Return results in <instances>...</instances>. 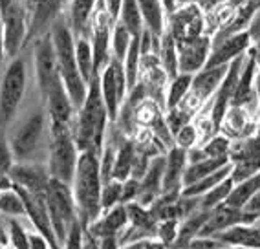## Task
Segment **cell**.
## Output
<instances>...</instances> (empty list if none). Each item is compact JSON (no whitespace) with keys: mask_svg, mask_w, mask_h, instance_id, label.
Segmentation results:
<instances>
[{"mask_svg":"<svg viewBox=\"0 0 260 249\" xmlns=\"http://www.w3.org/2000/svg\"><path fill=\"white\" fill-rule=\"evenodd\" d=\"M123 68H125L126 75V86L128 92L136 84L140 83V74H141V50H140V39L134 37L130 42L128 51H126L125 59H123Z\"/></svg>","mask_w":260,"mask_h":249,"instance_id":"cell-32","label":"cell"},{"mask_svg":"<svg viewBox=\"0 0 260 249\" xmlns=\"http://www.w3.org/2000/svg\"><path fill=\"white\" fill-rule=\"evenodd\" d=\"M233 147V139H229L223 134H214L202 145V150L207 158H229Z\"/></svg>","mask_w":260,"mask_h":249,"instance_id":"cell-39","label":"cell"},{"mask_svg":"<svg viewBox=\"0 0 260 249\" xmlns=\"http://www.w3.org/2000/svg\"><path fill=\"white\" fill-rule=\"evenodd\" d=\"M169 32L176 41L196 39L205 33V13L200 6H180L169 13Z\"/></svg>","mask_w":260,"mask_h":249,"instance_id":"cell-13","label":"cell"},{"mask_svg":"<svg viewBox=\"0 0 260 249\" xmlns=\"http://www.w3.org/2000/svg\"><path fill=\"white\" fill-rule=\"evenodd\" d=\"M178 227H180V220H176V218H165V220H159L158 227H156V238L171 249L178 238Z\"/></svg>","mask_w":260,"mask_h":249,"instance_id":"cell-41","label":"cell"},{"mask_svg":"<svg viewBox=\"0 0 260 249\" xmlns=\"http://www.w3.org/2000/svg\"><path fill=\"white\" fill-rule=\"evenodd\" d=\"M247 0H228V4L231 6V8H238V6L246 4Z\"/></svg>","mask_w":260,"mask_h":249,"instance_id":"cell-56","label":"cell"},{"mask_svg":"<svg viewBox=\"0 0 260 249\" xmlns=\"http://www.w3.org/2000/svg\"><path fill=\"white\" fill-rule=\"evenodd\" d=\"M189 165L187 160V150L180 147H171L165 152V171H163V191L161 193H169V191H181V181H183V174Z\"/></svg>","mask_w":260,"mask_h":249,"instance_id":"cell-21","label":"cell"},{"mask_svg":"<svg viewBox=\"0 0 260 249\" xmlns=\"http://www.w3.org/2000/svg\"><path fill=\"white\" fill-rule=\"evenodd\" d=\"M95 6H98V0H72L70 2L66 19L75 37L90 39V20H92Z\"/></svg>","mask_w":260,"mask_h":249,"instance_id":"cell-24","label":"cell"},{"mask_svg":"<svg viewBox=\"0 0 260 249\" xmlns=\"http://www.w3.org/2000/svg\"><path fill=\"white\" fill-rule=\"evenodd\" d=\"M202 2L204 0H174V6L176 8H180V6H202Z\"/></svg>","mask_w":260,"mask_h":249,"instance_id":"cell-52","label":"cell"},{"mask_svg":"<svg viewBox=\"0 0 260 249\" xmlns=\"http://www.w3.org/2000/svg\"><path fill=\"white\" fill-rule=\"evenodd\" d=\"M143 249H169L167 245L159 242L158 238H147L145 240V247Z\"/></svg>","mask_w":260,"mask_h":249,"instance_id":"cell-50","label":"cell"},{"mask_svg":"<svg viewBox=\"0 0 260 249\" xmlns=\"http://www.w3.org/2000/svg\"><path fill=\"white\" fill-rule=\"evenodd\" d=\"M0 244H4V245H8V242H6V238L2 235H0Z\"/></svg>","mask_w":260,"mask_h":249,"instance_id":"cell-59","label":"cell"},{"mask_svg":"<svg viewBox=\"0 0 260 249\" xmlns=\"http://www.w3.org/2000/svg\"><path fill=\"white\" fill-rule=\"evenodd\" d=\"M247 33H249L253 44L260 39V6H258V10L253 13V17H251L249 26H247Z\"/></svg>","mask_w":260,"mask_h":249,"instance_id":"cell-47","label":"cell"},{"mask_svg":"<svg viewBox=\"0 0 260 249\" xmlns=\"http://www.w3.org/2000/svg\"><path fill=\"white\" fill-rule=\"evenodd\" d=\"M140 191H141V183L140 180H136V178H128V180L123 181V203H130V202H136L138 196H140Z\"/></svg>","mask_w":260,"mask_h":249,"instance_id":"cell-46","label":"cell"},{"mask_svg":"<svg viewBox=\"0 0 260 249\" xmlns=\"http://www.w3.org/2000/svg\"><path fill=\"white\" fill-rule=\"evenodd\" d=\"M228 66H205L198 74L192 75V83H190V90L187 94L185 101L180 106L187 108L189 112L198 110L202 105L213 99V96L218 90L220 83L223 81L225 74H228Z\"/></svg>","mask_w":260,"mask_h":249,"instance_id":"cell-10","label":"cell"},{"mask_svg":"<svg viewBox=\"0 0 260 249\" xmlns=\"http://www.w3.org/2000/svg\"><path fill=\"white\" fill-rule=\"evenodd\" d=\"M0 235L4 236L6 242H8V235H6V229H4V224H2V220H0Z\"/></svg>","mask_w":260,"mask_h":249,"instance_id":"cell-58","label":"cell"},{"mask_svg":"<svg viewBox=\"0 0 260 249\" xmlns=\"http://www.w3.org/2000/svg\"><path fill=\"white\" fill-rule=\"evenodd\" d=\"M258 191H260V172H256V174L249 176L246 180L235 183L225 205H229L233 209H242Z\"/></svg>","mask_w":260,"mask_h":249,"instance_id":"cell-29","label":"cell"},{"mask_svg":"<svg viewBox=\"0 0 260 249\" xmlns=\"http://www.w3.org/2000/svg\"><path fill=\"white\" fill-rule=\"evenodd\" d=\"M0 193H2V191H0Z\"/></svg>","mask_w":260,"mask_h":249,"instance_id":"cell-61","label":"cell"},{"mask_svg":"<svg viewBox=\"0 0 260 249\" xmlns=\"http://www.w3.org/2000/svg\"><path fill=\"white\" fill-rule=\"evenodd\" d=\"M156 55L161 60V66L167 74L169 81L176 77L180 72H178V48H176V39L172 37L171 32L165 29V33L159 39V48L156 51Z\"/></svg>","mask_w":260,"mask_h":249,"instance_id":"cell-28","label":"cell"},{"mask_svg":"<svg viewBox=\"0 0 260 249\" xmlns=\"http://www.w3.org/2000/svg\"><path fill=\"white\" fill-rule=\"evenodd\" d=\"M83 244H84V227L77 220L70 227V231H68L62 249H83Z\"/></svg>","mask_w":260,"mask_h":249,"instance_id":"cell-45","label":"cell"},{"mask_svg":"<svg viewBox=\"0 0 260 249\" xmlns=\"http://www.w3.org/2000/svg\"><path fill=\"white\" fill-rule=\"evenodd\" d=\"M15 187L29 194H46L50 183V172L46 163L41 162H15L8 172Z\"/></svg>","mask_w":260,"mask_h":249,"instance_id":"cell-15","label":"cell"},{"mask_svg":"<svg viewBox=\"0 0 260 249\" xmlns=\"http://www.w3.org/2000/svg\"><path fill=\"white\" fill-rule=\"evenodd\" d=\"M28 68L24 57H15L6 66L0 81V123L8 124L19 112V106L26 94Z\"/></svg>","mask_w":260,"mask_h":249,"instance_id":"cell-7","label":"cell"},{"mask_svg":"<svg viewBox=\"0 0 260 249\" xmlns=\"http://www.w3.org/2000/svg\"><path fill=\"white\" fill-rule=\"evenodd\" d=\"M141 17H143L145 28L149 29L156 39H161L165 33V20H167V10L161 0H138Z\"/></svg>","mask_w":260,"mask_h":249,"instance_id":"cell-25","label":"cell"},{"mask_svg":"<svg viewBox=\"0 0 260 249\" xmlns=\"http://www.w3.org/2000/svg\"><path fill=\"white\" fill-rule=\"evenodd\" d=\"M190 83H192V75L189 74H178L176 77L169 81L167 92H165V108L167 110H172L185 101L190 90Z\"/></svg>","mask_w":260,"mask_h":249,"instance_id":"cell-31","label":"cell"},{"mask_svg":"<svg viewBox=\"0 0 260 249\" xmlns=\"http://www.w3.org/2000/svg\"><path fill=\"white\" fill-rule=\"evenodd\" d=\"M8 189H13V181H11L10 174L0 172V191H8Z\"/></svg>","mask_w":260,"mask_h":249,"instance_id":"cell-51","label":"cell"},{"mask_svg":"<svg viewBox=\"0 0 260 249\" xmlns=\"http://www.w3.org/2000/svg\"><path fill=\"white\" fill-rule=\"evenodd\" d=\"M255 94H256V101H258V110H260V70L255 79Z\"/></svg>","mask_w":260,"mask_h":249,"instance_id":"cell-54","label":"cell"},{"mask_svg":"<svg viewBox=\"0 0 260 249\" xmlns=\"http://www.w3.org/2000/svg\"><path fill=\"white\" fill-rule=\"evenodd\" d=\"M121 4H123V0H105L107 11H108V15H110V19L114 20V22H117V20H119Z\"/></svg>","mask_w":260,"mask_h":249,"instance_id":"cell-48","label":"cell"},{"mask_svg":"<svg viewBox=\"0 0 260 249\" xmlns=\"http://www.w3.org/2000/svg\"><path fill=\"white\" fill-rule=\"evenodd\" d=\"M0 216L6 218H26L24 200L17 189H8L0 193Z\"/></svg>","mask_w":260,"mask_h":249,"instance_id":"cell-36","label":"cell"},{"mask_svg":"<svg viewBox=\"0 0 260 249\" xmlns=\"http://www.w3.org/2000/svg\"><path fill=\"white\" fill-rule=\"evenodd\" d=\"M99 86H101L103 103L107 106L110 123H116L121 106H123V103L126 101V96H128L125 68H123L121 60L112 57L110 63L99 74Z\"/></svg>","mask_w":260,"mask_h":249,"instance_id":"cell-8","label":"cell"},{"mask_svg":"<svg viewBox=\"0 0 260 249\" xmlns=\"http://www.w3.org/2000/svg\"><path fill=\"white\" fill-rule=\"evenodd\" d=\"M253 53H255L256 65H258V70H260V39L253 44Z\"/></svg>","mask_w":260,"mask_h":249,"instance_id":"cell-55","label":"cell"},{"mask_svg":"<svg viewBox=\"0 0 260 249\" xmlns=\"http://www.w3.org/2000/svg\"><path fill=\"white\" fill-rule=\"evenodd\" d=\"M33 66H35V79H37L39 92L44 97L51 88V84L60 77L55 48H53L50 33L33 41Z\"/></svg>","mask_w":260,"mask_h":249,"instance_id":"cell-11","label":"cell"},{"mask_svg":"<svg viewBox=\"0 0 260 249\" xmlns=\"http://www.w3.org/2000/svg\"><path fill=\"white\" fill-rule=\"evenodd\" d=\"M66 2L68 0H37L35 2L33 10L29 11L28 41H26V44L50 33L51 26L62 15Z\"/></svg>","mask_w":260,"mask_h":249,"instance_id":"cell-16","label":"cell"},{"mask_svg":"<svg viewBox=\"0 0 260 249\" xmlns=\"http://www.w3.org/2000/svg\"><path fill=\"white\" fill-rule=\"evenodd\" d=\"M75 60L77 68L83 75L84 83L88 84L93 75V55H92V44L88 37H75Z\"/></svg>","mask_w":260,"mask_h":249,"instance_id":"cell-35","label":"cell"},{"mask_svg":"<svg viewBox=\"0 0 260 249\" xmlns=\"http://www.w3.org/2000/svg\"><path fill=\"white\" fill-rule=\"evenodd\" d=\"M255 124L251 121V114L247 106H231L225 114L220 127V134L228 136L229 139H246L253 136Z\"/></svg>","mask_w":260,"mask_h":249,"instance_id":"cell-23","label":"cell"},{"mask_svg":"<svg viewBox=\"0 0 260 249\" xmlns=\"http://www.w3.org/2000/svg\"><path fill=\"white\" fill-rule=\"evenodd\" d=\"M222 249H256V247H242V245H225Z\"/></svg>","mask_w":260,"mask_h":249,"instance_id":"cell-57","label":"cell"},{"mask_svg":"<svg viewBox=\"0 0 260 249\" xmlns=\"http://www.w3.org/2000/svg\"><path fill=\"white\" fill-rule=\"evenodd\" d=\"M0 249H10L8 245H4V244H0Z\"/></svg>","mask_w":260,"mask_h":249,"instance_id":"cell-60","label":"cell"},{"mask_svg":"<svg viewBox=\"0 0 260 249\" xmlns=\"http://www.w3.org/2000/svg\"><path fill=\"white\" fill-rule=\"evenodd\" d=\"M136 145L130 138L123 139L119 145H117L116 150V162H114V171H112V180L117 181H125L132 176V169H134L136 162Z\"/></svg>","mask_w":260,"mask_h":249,"instance_id":"cell-26","label":"cell"},{"mask_svg":"<svg viewBox=\"0 0 260 249\" xmlns=\"http://www.w3.org/2000/svg\"><path fill=\"white\" fill-rule=\"evenodd\" d=\"M244 59L246 55L238 57L229 65L228 74L223 77V81L220 83L218 90L213 96V103H211V121H213V127L216 132H220V127H222V121L228 114V110L231 108L233 101V94H235V88H237L238 75H240L242 65H244Z\"/></svg>","mask_w":260,"mask_h":249,"instance_id":"cell-14","label":"cell"},{"mask_svg":"<svg viewBox=\"0 0 260 249\" xmlns=\"http://www.w3.org/2000/svg\"><path fill=\"white\" fill-rule=\"evenodd\" d=\"M253 46L251 37L247 32L235 33L231 37H225L218 42H213V50L207 65L205 66H228L238 57L246 55L249 48Z\"/></svg>","mask_w":260,"mask_h":249,"instance_id":"cell-18","label":"cell"},{"mask_svg":"<svg viewBox=\"0 0 260 249\" xmlns=\"http://www.w3.org/2000/svg\"><path fill=\"white\" fill-rule=\"evenodd\" d=\"M8 235V247L10 249H31L29 245V231H26L20 218L0 216Z\"/></svg>","mask_w":260,"mask_h":249,"instance_id":"cell-33","label":"cell"},{"mask_svg":"<svg viewBox=\"0 0 260 249\" xmlns=\"http://www.w3.org/2000/svg\"><path fill=\"white\" fill-rule=\"evenodd\" d=\"M46 205L57 238H59L60 245H64L66 235H68L70 227L79 220L72 185L50 178V183H48L46 189Z\"/></svg>","mask_w":260,"mask_h":249,"instance_id":"cell-6","label":"cell"},{"mask_svg":"<svg viewBox=\"0 0 260 249\" xmlns=\"http://www.w3.org/2000/svg\"><path fill=\"white\" fill-rule=\"evenodd\" d=\"M229 163H231L229 158H205V160H202V162L189 163L185 169V174H183L181 185L185 187V185L194 183V181L202 180V178H207V176L220 171L222 167L229 165Z\"/></svg>","mask_w":260,"mask_h":249,"instance_id":"cell-27","label":"cell"},{"mask_svg":"<svg viewBox=\"0 0 260 249\" xmlns=\"http://www.w3.org/2000/svg\"><path fill=\"white\" fill-rule=\"evenodd\" d=\"M198 141H200V134H198L194 123H187L174 134V147H180L183 150L198 147Z\"/></svg>","mask_w":260,"mask_h":249,"instance_id":"cell-42","label":"cell"},{"mask_svg":"<svg viewBox=\"0 0 260 249\" xmlns=\"http://www.w3.org/2000/svg\"><path fill=\"white\" fill-rule=\"evenodd\" d=\"M235 226H244V216L240 209H233L225 203L209 211V218L200 231V236H216Z\"/></svg>","mask_w":260,"mask_h":249,"instance_id":"cell-22","label":"cell"},{"mask_svg":"<svg viewBox=\"0 0 260 249\" xmlns=\"http://www.w3.org/2000/svg\"><path fill=\"white\" fill-rule=\"evenodd\" d=\"M258 2H260V0H258Z\"/></svg>","mask_w":260,"mask_h":249,"instance_id":"cell-62","label":"cell"},{"mask_svg":"<svg viewBox=\"0 0 260 249\" xmlns=\"http://www.w3.org/2000/svg\"><path fill=\"white\" fill-rule=\"evenodd\" d=\"M258 74V65H256L255 53H253V46L246 53L244 65H242L240 75H238L237 88L233 94L231 106H247L253 99L256 97L255 94V79Z\"/></svg>","mask_w":260,"mask_h":249,"instance_id":"cell-20","label":"cell"},{"mask_svg":"<svg viewBox=\"0 0 260 249\" xmlns=\"http://www.w3.org/2000/svg\"><path fill=\"white\" fill-rule=\"evenodd\" d=\"M119 22L128 29L132 37H140L145 24H143V17H141L140 6H138V0H123L119 11Z\"/></svg>","mask_w":260,"mask_h":249,"instance_id":"cell-34","label":"cell"},{"mask_svg":"<svg viewBox=\"0 0 260 249\" xmlns=\"http://www.w3.org/2000/svg\"><path fill=\"white\" fill-rule=\"evenodd\" d=\"M101 189L103 180L99 169V154L90 150L81 152L72 181V193L77 205V216L84 229H88L90 224L101 216Z\"/></svg>","mask_w":260,"mask_h":249,"instance_id":"cell-2","label":"cell"},{"mask_svg":"<svg viewBox=\"0 0 260 249\" xmlns=\"http://www.w3.org/2000/svg\"><path fill=\"white\" fill-rule=\"evenodd\" d=\"M145 247V240H140V242H130V244L121 245V249H143Z\"/></svg>","mask_w":260,"mask_h":249,"instance_id":"cell-53","label":"cell"},{"mask_svg":"<svg viewBox=\"0 0 260 249\" xmlns=\"http://www.w3.org/2000/svg\"><path fill=\"white\" fill-rule=\"evenodd\" d=\"M4 55L15 59L20 55V50L28 41L29 13L22 0H13L4 11Z\"/></svg>","mask_w":260,"mask_h":249,"instance_id":"cell-9","label":"cell"},{"mask_svg":"<svg viewBox=\"0 0 260 249\" xmlns=\"http://www.w3.org/2000/svg\"><path fill=\"white\" fill-rule=\"evenodd\" d=\"M132 39L134 37L130 35V32L119 22V20L114 22V26H112V35H110L112 57L123 63V59H125L126 51H128V46H130V42H132Z\"/></svg>","mask_w":260,"mask_h":249,"instance_id":"cell-38","label":"cell"},{"mask_svg":"<svg viewBox=\"0 0 260 249\" xmlns=\"http://www.w3.org/2000/svg\"><path fill=\"white\" fill-rule=\"evenodd\" d=\"M51 42L55 48L57 65H59V74L62 79L66 92L70 96L72 105L75 110H79L86 99L88 92V84L84 83L83 75L77 68V60H75V35L72 32L68 19L64 15H60L55 20V24L50 29Z\"/></svg>","mask_w":260,"mask_h":249,"instance_id":"cell-3","label":"cell"},{"mask_svg":"<svg viewBox=\"0 0 260 249\" xmlns=\"http://www.w3.org/2000/svg\"><path fill=\"white\" fill-rule=\"evenodd\" d=\"M108 123H110V117H108L107 106L103 103L99 75H95L88 83L86 99L77 110L72 124V132L79 152L90 150V152L101 154L103 145L107 141Z\"/></svg>","mask_w":260,"mask_h":249,"instance_id":"cell-1","label":"cell"},{"mask_svg":"<svg viewBox=\"0 0 260 249\" xmlns=\"http://www.w3.org/2000/svg\"><path fill=\"white\" fill-rule=\"evenodd\" d=\"M119 203H123V181L110 180L107 183H103L101 211H108V209L116 207Z\"/></svg>","mask_w":260,"mask_h":249,"instance_id":"cell-40","label":"cell"},{"mask_svg":"<svg viewBox=\"0 0 260 249\" xmlns=\"http://www.w3.org/2000/svg\"><path fill=\"white\" fill-rule=\"evenodd\" d=\"M231 171H233V165L229 163V165L222 167L220 171L213 172V174L207 176V178H202V180L194 181V183L181 187L180 194L183 198H202L205 193H209V191L213 189V187H216L220 181H223L228 176H231Z\"/></svg>","mask_w":260,"mask_h":249,"instance_id":"cell-30","label":"cell"},{"mask_svg":"<svg viewBox=\"0 0 260 249\" xmlns=\"http://www.w3.org/2000/svg\"><path fill=\"white\" fill-rule=\"evenodd\" d=\"M50 143V117L46 108L26 115L10 138L15 162H37L42 147Z\"/></svg>","mask_w":260,"mask_h":249,"instance_id":"cell-4","label":"cell"},{"mask_svg":"<svg viewBox=\"0 0 260 249\" xmlns=\"http://www.w3.org/2000/svg\"><path fill=\"white\" fill-rule=\"evenodd\" d=\"M178 48V72L180 74L194 75L205 68L213 50V37L200 35L196 39L176 41Z\"/></svg>","mask_w":260,"mask_h":249,"instance_id":"cell-12","label":"cell"},{"mask_svg":"<svg viewBox=\"0 0 260 249\" xmlns=\"http://www.w3.org/2000/svg\"><path fill=\"white\" fill-rule=\"evenodd\" d=\"M79 148L75 145L72 127L50 124V143H48L46 167L50 178L72 185L79 162Z\"/></svg>","mask_w":260,"mask_h":249,"instance_id":"cell-5","label":"cell"},{"mask_svg":"<svg viewBox=\"0 0 260 249\" xmlns=\"http://www.w3.org/2000/svg\"><path fill=\"white\" fill-rule=\"evenodd\" d=\"M42 99H44V108L50 117V124H66V127L74 124L77 110L72 105V99L62 84V79H57Z\"/></svg>","mask_w":260,"mask_h":249,"instance_id":"cell-17","label":"cell"},{"mask_svg":"<svg viewBox=\"0 0 260 249\" xmlns=\"http://www.w3.org/2000/svg\"><path fill=\"white\" fill-rule=\"evenodd\" d=\"M244 216V226H258L260 224V191L240 209Z\"/></svg>","mask_w":260,"mask_h":249,"instance_id":"cell-43","label":"cell"},{"mask_svg":"<svg viewBox=\"0 0 260 249\" xmlns=\"http://www.w3.org/2000/svg\"><path fill=\"white\" fill-rule=\"evenodd\" d=\"M13 165H15V156H13V150H11L10 138H6L4 132H0V172L8 174Z\"/></svg>","mask_w":260,"mask_h":249,"instance_id":"cell-44","label":"cell"},{"mask_svg":"<svg viewBox=\"0 0 260 249\" xmlns=\"http://www.w3.org/2000/svg\"><path fill=\"white\" fill-rule=\"evenodd\" d=\"M233 187H235V181H233L231 176H228L223 181H220L216 187L209 191V193H205L204 196L200 198V207L205 209V211H213L214 207H218L222 203L228 202L229 194H231Z\"/></svg>","mask_w":260,"mask_h":249,"instance_id":"cell-37","label":"cell"},{"mask_svg":"<svg viewBox=\"0 0 260 249\" xmlns=\"http://www.w3.org/2000/svg\"><path fill=\"white\" fill-rule=\"evenodd\" d=\"M223 6H228V0H204L200 8L204 10V13H213V11L220 10Z\"/></svg>","mask_w":260,"mask_h":249,"instance_id":"cell-49","label":"cell"},{"mask_svg":"<svg viewBox=\"0 0 260 249\" xmlns=\"http://www.w3.org/2000/svg\"><path fill=\"white\" fill-rule=\"evenodd\" d=\"M128 226V212H126L125 203H119L116 207L103 211L98 220H93L88 226V235L93 238L101 236H119Z\"/></svg>","mask_w":260,"mask_h":249,"instance_id":"cell-19","label":"cell"}]
</instances>
